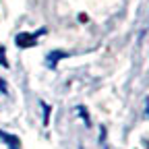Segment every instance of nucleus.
<instances>
[{
    "instance_id": "obj_1",
    "label": "nucleus",
    "mask_w": 149,
    "mask_h": 149,
    "mask_svg": "<svg viewBox=\"0 0 149 149\" xmlns=\"http://www.w3.org/2000/svg\"><path fill=\"white\" fill-rule=\"evenodd\" d=\"M46 33V29H40L37 33H27V31H21L17 37H15V44L19 46V48H31V46H35L37 44V37L40 35H44Z\"/></svg>"
},
{
    "instance_id": "obj_2",
    "label": "nucleus",
    "mask_w": 149,
    "mask_h": 149,
    "mask_svg": "<svg viewBox=\"0 0 149 149\" xmlns=\"http://www.w3.org/2000/svg\"><path fill=\"white\" fill-rule=\"evenodd\" d=\"M66 52H62V50H54L50 56H48V66L50 68H56V64H58V60H62V58H66Z\"/></svg>"
},
{
    "instance_id": "obj_3",
    "label": "nucleus",
    "mask_w": 149,
    "mask_h": 149,
    "mask_svg": "<svg viewBox=\"0 0 149 149\" xmlns=\"http://www.w3.org/2000/svg\"><path fill=\"white\" fill-rule=\"evenodd\" d=\"M0 139H2L10 149H21V143H19V139L13 137L10 133H4V130H0Z\"/></svg>"
},
{
    "instance_id": "obj_4",
    "label": "nucleus",
    "mask_w": 149,
    "mask_h": 149,
    "mask_svg": "<svg viewBox=\"0 0 149 149\" xmlns=\"http://www.w3.org/2000/svg\"><path fill=\"white\" fill-rule=\"evenodd\" d=\"M0 64H2V66H8V62H6V50H4V48H0Z\"/></svg>"
},
{
    "instance_id": "obj_5",
    "label": "nucleus",
    "mask_w": 149,
    "mask_h": 149,
    "mask_svg": "<svg viewBox=\"0 0 149 149\" xmlns=\"http://www.w3.org/2000/svg\"><path fill=\"white\" fill-rule=\"evenodd\" d=\"M0 91H2V93H6V83H4L2 79H0Z\"/></svg>"
}]
</instances>
